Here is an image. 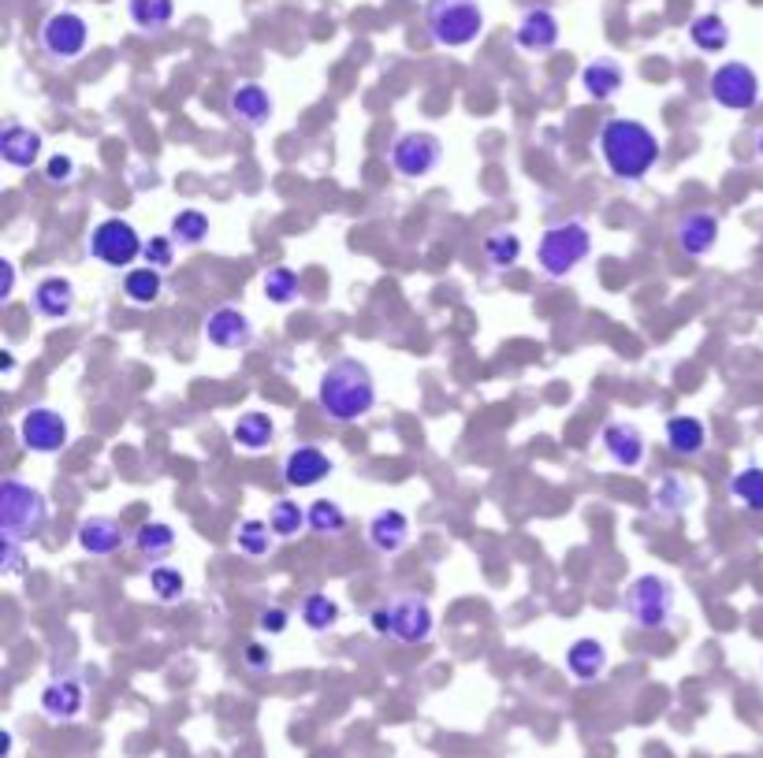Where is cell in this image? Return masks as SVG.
Masks as SVG:
<instances>
[{
  "instance_id": "49",
  "label": "cell",
  "mask_w": 763,
  "mask_h": 758,
  "mask_svg": "<svg viewBox=\"0 0 763 758\" xmlns=\"http://www.w3.org/2000/svg\"><path fill=\"white\" fill-rule=\"evenodd\" d=\"M756 153H760V160H763V131H760V138H756Z\"/></svg>"
},
{
  "instance_id": "7",
  "label": "cell",
  "mask_w": 763,
  "mask_h": 758,
  "mask_svg": "<svg viewBox=\"0 0 763 758\" xmlns=\"http://www.w3.org/2000/svg\"><path fill=\"white\" fill-rule=\"evenodd\" d=\"M674 584L666 576L655 573H641L626 592H622V610L633 621V628H644V633H655V628H666L674 614Z\"/></svg>"
},
{
  "instance_id": "23",
  "label": "cell",
  "mask_w": 763,
  "mask_h": 758,
  "mask_svg": "<svg viewBox=\"0 0 763 758\" xmlns=\"http://www.w3.org/2000/svg\"><path fill=\"white\" fill-rule=\"evenodd\" d=\"M715 242H719V220L712 212H685L677 220V245H682V253H689V257L712 253Z\"/></svg>"
},
{
  "instance_id": "29",
  "label": "cell",
  "mask_w": 763,
  "mask_h": 758,
  "mask_svg": "<svg viewBox=\"0 0 763 758\" xmlns=\"http://www.w3.org/2000/svg\"><path fill=\"white\" fill-rule=\"evenodd\" d=\"M161 291H164L161 269H150V264H142V269H131V272L123 275V297L131 305H157Z\"/></svg>"
},
{
  "instance_id": "1",
  "label": "cell",
  "mask_w": 763,
  "mask_h": 758,
  "mask_svg": "<svg viewBox=\"0 0 763 758\" xmlns=\"http://www.w3.org/2000/svg\"><path fill=\"white\" fill-rule=\"evenodd\" d=\"M600 156L614 179H622V183H641V179L660 164L663 142L649 123L630 120V115H614V120L600 127Z\"/></svg>"
},
{
  "instance_id": "46",
  "label": "cell",
  "mask_w": 763,
  "mask_h": 758,
  "mask_svg": "<svg viewBox=\"0 0 763 758\" xmlns=\"http://www.w3.org/2000/svg\"><path fill=\"white\" fill-rule=\"evenodd\" d=\"M242 661H247L253 673H269L272 669V650L264 644H247V650H242Z\"/></svg>"
},
{
  "instance_id": "26",
  "label": "cell",
  "mask_w": 763,
  "mask_h": 758,
  "mask_svg": "<svg viewBox=\"0 0 763 758\" xmlns=\"http://www.w3.org/2000/svg\"><path fill=\"white\" fill-rule=\"evenodd\" d=\"M566 669H570V677L581 680V685H592V680H600L603 669H608V647L592 636L578 639V644H570L566 650Z\"/></svg>"
},
{
  "instance_id": "44",
  "label": "cell",
  "mask_w": 763,
  "mask_h": 758,
  "mask_svg": "<svg viewBox=\"0 0 763 758\" xmlns=\"http://www.w3.org/2000/svg\"><path fill=\"white\" fill-rule=\"evenodd\" d=\"M0 573L4 576H23L27 573V558H23V550H19V539L0 543Z\"/></svg>"
},
{
  "instance_id": "17",
  "label": "cell",
  "mask_w": 763,
  "mask_h": 758,
  "mask_svg": "<svg viewBox=\"0 0 763 758\" xmlns=\"http://www.w3.org/2000/svg\"><path fill=\"white\" fill-rule=\"evenodd\" d=\"M332 457L324 451H317V446H294L288 454V462H283V484L294 487V491H305V487H317L324 484L328 476H332Z\"/></svg>"
},
{
  "instance_id": "12",
  "label": "cell",
  "mask_w": 763,
  "mask_h": 758,
  "mask_svg": "<svg viewBox=\"0 0 763 758\" xmlns=\"http://www.w3.org/2000/svg\"><path fill=\"white\" fill-rule=\"evenodd\" d=\"M19 439H23L30 454H60L71 439V428L57 410L38 405V410L23 413V421H19Z\"/></svg>"
},
{
  "instance_id": "48",
  "label": "cell",
  "mask_w": 763,
  "mask_h": 758,
  "mask_svg": "<svg viewBox=\"0 0 763 758\" xmlns=\"http://www.w3.org/2000/svg\"><path fill=\"white\" fill-rule=\"evenodd\" d=\"M0 368L12 372V368H16V357H12V354H0Z\"/></svg>"
},
{
  "instance_id": "14",
  "label": "cell",
  "mask_w": 763,
  "mask_h": 758,
  "mask_svg": "<svg viewBox=\"0 0 763 758\" xmlns=\"http://www.w3.org/2000/svg\"><path fill=\"white\" fill-rule=\"evenodd\" d=\"M201 335H205V343L217 346V350H242V346L253 343V324H250V316L242 313V309L220 305V309H213V313L205 316Z\"/></svg>"
},
{
  "instance_id": "41",
  "label": "cell",
  "mask_w": 763,
  "mask_h": 758,
  "mask_svg": "<svg viewBox=\"0 0 763 758\" xmlns=\"http://www.w3.org/2000/svg\"><path fill=\"white\" fill-rule=\"evenodd\" d=\"M150 592L161 603H179L187 595V576L172 565H153L150 569Z\"/></svg>"
},
{
  "instance_id": "32",
  "label": "cell",
  "mask_w": 763,
  "mask_h": 758,
  "mask_svg": "<svg viewBox=\"0 0 763 758\" xmlns=\"http://www.w3.org/2000/svg\"><path fill=\"white\" fill-rule=\"evenodd\" d=\"M302 625L310 628V633H332V628L339 625V603L328 599L324 592H310L302 599Z\"/></svg>"
},
{
  "instance_id": "5",
  "label": "cell",
  "mask_w": 763,
  "mask_h": 758,
  "mask_svg": "<svg viewBox=\"0 0 763 758\" xmlns=\"http://www.w3.org/2000/svg\"><path fill=\"white\" fill-rule=\"evenodd\" d=\"M49 521V502L38 487L8 476L0 484V536L4 539H34Z\"/></svg>"
},
{
  "instance_id": "27",
  "label": "cell",
  "mask_w": 763,
  "mask_h": 758,
  "mask_svg": "<svg viewBox=\"0 0 763 758\" xmlns=\"http://www.w3.org/2000/svg\"><path fill=\"white\" fill-rule=\"evenodd\" d=\"M272 439H275V424H272L269 413L250 410V413H242L235 424H231V443H235L239 451H247V454L269 451Z\"/></svg>"
},
{
  "instance_id": "36",
  "label": "cell",
  "mask_w": 763,
  "mask_h": 758,
  "mask_svg": "<svg viewBox=\"0 0 763 758\" xmlns=\"http://www.w3.org/2000/svg\"><path fill=\"white\" fill-rule=\"evenodd\" d=\"M261 291H264V302H272V305L299 302V272L288 269V264H275V269L264 272Z\"/></svg>"
},
{
  "instance_id": "45",
  "label": "cell",
  "mask_w": 763,
  "mask_h": 758,
  "mask_svg": "<svg viewBox=\"0 0 763 758\" xmlns=\"http://www.w3.org/2000/svg\"><path fill=\"white\" fill-rule=\"evenodd\" d=\"M288 625H291V617H288L283 606H264V610L258 614V628H261V633H269V636L288 633Z\"/></svg>"
},
{
  "instance_id": "24",
  "label": "cell",
  "mask_w": 763,
  "mask_h": 758,
  "mask_svg": "<svg viewBox=\"0 0 763 758\" xmlns=\"http://www.w3.org/2000/svg\"><path fill=\"white\" fill-rule=\"evenodd\" d=\"M622 82H626V71L614 57H596L581 68V87L592 101H611L622 90Z\"/></svg>"
},
{
  "instance_id": "33",
  "label": "cell",
  "mask_w": 763,
  "mask_h": 758,
  "mask_svg": "<svg viewBox=\"0 0 763 758\" xmlns=\"http://www.w3.org/2000/svg\"><path fill=\"white\" fill-rule=\"evenodd\" d=\"M484 261H489V269L495 272L514 269V264L522 261V239H518L514 231H492L489 239H484Z\"/></svg>"
},
{
  "instance_id": "13",
  "label": "cell",
  "mask_w": 763,
  "mask_h": 758,
  "mask_svg": "<svg viewBox=\"0 0 763 758\" xmlns=\"http://www.w3.org/2000/svg\"><path fill=\"white\" fill-rule=\"evenodd\" d=\"M559 38H563V30H559V16L551 12V8H525L522 19H518L514 27V46L529 52V57H544L559 46Z\"/></svg>"
},
{
  "instance_id": "37",
  "label": "cell",
  "mask_w": 763,
  "mask_h": 758,
  "mask_svg": "<svg viewBox=\"0 0 763 758\" xmlns=\"http://www.w3.org/2000/svg\"><path fill=\"white\" fill-rule=\"evenodd\" d=\"M305 521H310V532H317V536H343L347 532L343 506L332 498H317L313 506L305 509Z\"/></svg>"
},
{
  "instance_id": "20",
  "label": "cell",
  "mask_w": 763,
  "mask_h": 758,
  "mask_svg": "<svg viewBox=\"0 0 763 758\" xmlns=\"http://www.w3.org/2000/svg\"><path fill=\"white\" fill-rule=\"evenodd\" d=\"M76 543L79 550H87L90 558H109L127 543V532L120 528V521L112 517H87L76 528Z\"/></svg>"
},
{
  "instance_id": "34",
  "label": "cell",
  "mask_w": 763,
  "mask_h": 758,
  "mask_svg": "<svg viewBox=\"0 0 763 758\" xmlns=\"http://www.w3.org/2000/svg\"><path fill=\"white\" fill-rule=\"evenodd\" d=\"M272 539H275V532H272L269 521L247 517L235 528V550L247 554V558H264V554L272 550Z\"/></svg>"
},
{
  "instance_id": "3",
  "label": "cell",
  "mask_w": 763,
  "mask_h": 758,
  "mask_svg": "<svg viewBox=\"0 0 763 758\" xmlns=\"http://www.w3.org/2000/svg\"><path fill=\"white\" fill-rule=\"evenodd\" d=\"M592 253V231L585 220H559L540 234L536 245V264L548 280H566L578 272Z\"/></svg>"
},
{
  "instance_id": "35",
  "label": "cell",
  "mask_w": 763,
  "mask_h": 758,
  "mask_svg": "<svg viewBox=\"0 0 763 758\" xmlns=\"http://www.w3.org/2000/svg\"><path fill=\"white\" fill-rule=\"evenodd\" d=\"M730 498H734L737 506H745L749 514H763V468L760 465L741 468V473L730 479Z\"/></svg>"
},
{
  "instance_id": "15",
  "label": "cell",
  "mask_w": 763,
  "mask_h": 758,
  "mask_svg": "<svg viewBox=\"0 0 763 758\" xmlns=\"http://www.w3.org/2000/svg\"><path fill=\"white\" fill-rule=\"evenodd\" d=\"M228 115L235 123L250 127V131H261V127L272 123L275 101L261 82H239V87L228 93Z\"/></svg>"
},
{
  "instance_id": "16",
  "label": "cell",
  "mask_w": 763,
  "mask_h": 758,
  "mask_svg": "<svg viewBox=\"0 0 763 758\" xmlns=\"http://www.w3.org/2000/svg\"><path fill=\"white\" fill-rule=\"evenodd\" d=\"M600 446H603V454H608L619 468H637L644 462V451H649V443H644V432L637 428V424H630V421L603 424Z\"/></svg>"
},
{
  "instance_id": "30",
  "label": "cell",
  "mask_w": 763,
  "mask_h": 758,
  "mask_svg": "<svg viewBox=\"0 0 763 758\" xmlns=\"http://www.w3.org/2000/svg\"><path fill=\"white\" fill-rule=\"evenodd\" d=\"M689 41L701 52H723L730 46V23L719 12H704L689 23Z\"/></svg>"
},
{
  "instance_id": "31",
  "label": "cell",
  "mask_w": 763,
  "mask_h": 758,
  "mask_svg": "<svg viewBox=\"0 0 763 758\" xmlns=\"http://www.w3.org/2000/svg\"><path fill=\"white\" fill-rule=\"evenodd\" d=\"M131 543H134V550L142 554V558L161 562V558H168V554L175 550V532L168 528L164 521H145V525L131 536Z\"/></svg>"
},
{
  "instance_id": "19",
  "label": "cell",
  "mask_w": 763,
  "mask_h": 758,
  "mask_svg": "<svg viewBox=\"0 0 763 758\" xmlns=\"http://www.w3.org/2000/svg\"><path fill=\"white\" fill-rule=\"evenodd\" d=\"M82 703H87V691L76 677H57L41 688V714L52 721H76L82 714Z\"/></svg>"
},
{
  "instance_id": "47",
  "label": "cell",
  "mask_w": 763,
  "mask_h": 758,
  "mask_svg": "<svg viewBox=\"0 0 763 758\" xmlns=\"http://www.w3.org/2000/svg\"><path fill=\"white\" fill-rule=\"evenodd\" d=\"M16 294V264L12 261H0V305H8Z\"/></svg>"
},
{
  "instance_id": "18",
  "label": "cell",
  "mask_w": 763,
  "mask_h": 758,
  "mask_svg": "<svg viewBox=\"0 0 763 758\" xmlns=\"http://www.w3.org/2000/svg\"><path fill=\"white\" fill-rule=\"evenodd\" d=\"M41 134L34 127H23V123H4L0 127V156H4V164L19 168V172H30V168L41 160Z\"/></svg>"
},
{
  "instance_id": "10",
  "label": "cell",
  "mask_w": 763,
  "mask_h": 758,
  "mask_svg": "<svg viewBox=\"0 0 763 758\" xmlns=\"http://www.w3.org/2000/svg\"><path fill=\"white\" fill-rule=\"evenodd\" d=\"M391 168L402 179H425L440 168L443 160V142L432 131H402L391 142Z\"/></svg>"
},
{
  "instance_id": "42",
  "label": "cell",
  "mask_w": 763,
  "mask_h": 758,
  "mask_svg": "<svg viewBox=\"0 0 763 758\" xmlns=\"http://www.w3.org/2000/svg\"><path fill=\"white\" fill-rule=\"evenodd\" d=\"M142 261L150 264V269H172L175 261V239L172 234H153V239H145V250H142Z\"/></svg>"
},
{
  "instance_id": "11",
  "label": "cell",
  "mask_w": 763,
  "mask_h": 758,
  "mask_svg": "<svg viewBox=\"0 0 763 758\" xmlns=\"http://www.w3.org/2000/svg\"><path fill=\"white\" fill-rule=\"evenodd\" d=\"M38 41L49 60L71 63L79 60L90 46V23L79 12H52L38 30Z\"/></svg>"
},
{
  "instance_id": "21",
  "label": "cell",
  "mask_w": 763,
  "mask_h": 758,
  "mask_svg": "<svg viewBox=\"0 0 763 758\" xmlns=\"http://www.w3.org/2000/svg\"><path fill=\"white\" fill-rule=\"evenodd\" d=\"M365 536H369V547L380 550V554H395L410 543V517L402 514V509H377L373 521L365 525Z\"/></svg>"
},
{
  "instance_id": "6",
  "label": "cell",
  "mask_w": 763,
  "mask_h": 758,
  "mask_svg": "<svg viewBox=\"0 0 763 758\" xmlns=\"http://www.w3.org/2000/svg\"><path fill=\"white\" fill-rule=\"evenodd\" d=\"M369 625H373L377 636H391L399 639V644H425L432 636V625H436V617H432V606L425 595H399V599L391 603H380L373 614H369Z\"/></svg>"
},
{
  "instance_id": "25",
  "label": "cell",
  "mask_w": 763,
  "mask_h": 758,
  "mask_svg": "<svg viewBox=\"0 0 763 758\" xmlns=\"http://www.w3.org/2000/svg\"><path fill=\"white\" fill-rule=\"evenodd\" d=\"M71 309H76V283L71 280H63V275H46V280L34 286L38 316L63 320V316H71Z\"/></svg>"
},
{
  "instance_id": "2",
  "label": "cell",
  "mask_w": 763,
  "mask_h": 758,
  "mask_svg": "<svg viewBox=\"0 0 763 758\" xmlns=\"http://www.w3.org/2000/svg\"><path fill=\"white\" fill-rule=\"evenodd\" d=\"M317 405L332 424H354L373 413L377 405V380L365 361L339 357L324 368L317 383Z\"/></svg>"
},
{
  "instance_id": "22",
  "label": "cell",
  "mask_w": 763,
  "mask_h": 758,
  "mask_svg": "<svg viewBox=\"0 0 763 758\" xmlns=\"http://www.w3.org/2000/svg\"><path fill=\"white\" fill-rule=\"evenodd\" d=\"M663 439H666V451L677 454V457H701L704 454V446H707V428H704V421L701 416H693V413H677L666 421V428H663Z\"/></svg>"
},
{
  "instance_id": "39",
  "label": "cell",
  "mask_w": 763,
  "mask_h": 758,
  "mask_svg": "<svg viewBox=\"0 0 763 758\" xmlns=\"http://www.w3.org/2000/svg\"><path fill=\"white\" fill-rule=\"evenodd\" d=\"M168 234L179 242V245H201L209 239V216L198 209H183L175 212L172 223H168Z\"/></svg>"
},
{
  "instance_id": "28",
  "label": "cell",
  "mask_w": 763,
  "mask_h": 758,
  "mask_svg": "<svg viewBox=\"0 0 763 758\" xmlns=\"http://www.w3.org/2000/svg\"><path fill=\"white\" fill-rule=\"evenodd\" d=\"M127 16L142 34H164L175 19V0H127Z\"/></svg>"
},
{
  "instance_id": "43",
  "label": "cell",
  "mask_w": 763,
  "mask_h": 758,
  "mask_svg": "<svg viewBox=\"0 0 763 758\" xmlns=\"http://www.w3.org/2000/svg\"><path fill=\"white\" fill-rule=\"evenodd\" d=\"M71 179H76V160H71V156L57 153V156L46 160V183H52V186H68Z\"/></svg>"
},
{
  "instance_id": "40",
  "label": "cell",
  "mask_w": 763,
  "mask_h": 758,
  "mask_svg": "<svg viewBox=\"0 0 763 758\" xmlns=\"http://www.w3.org/2000/svg\"><path fill=\"white\" fill-rule=\"evenodd\" d=\"M693 506V487L685 484V479H677V476H666L660 491H655V509L660 514H685V509Z\"/></svg>"
},
{
  "instance_id": "8",
  "label": "cell",
  "mask_w": 763,
  "mask_h": 758,
  "mask_svg": "<svg viewBox=\"0 0 763 758\" xmlns=\"http://www.w3.org/2000/svg\"><path fill=\"white\" fill-rule=\"evenodd\" d=\"M707 93L719 109L726 112H749L760 104V74L749 68L745 60H726L719 63L707 79Z\"/></svg>"
},
{
  "instance_id": "4",
  "label": "cell",
  "mask_w": 763,
  "mask_h": 758,
  "mask_svg": "<svg viewBox=\"0 0 763 758\" xmlns=\"http://www.w3.org/2000/svg\"><path fill=\"white\" fill-rule=\"evenodd\" d=\"M425 30L440 49L473 46L484 34L481 0H425Z\"/></svg>"
},
{
  "instance_id": "9",
  "label": "cell",
  "mask_w": 763,
  "mask_h": 758,
  "mask_svg": "<svg viewBox=\"0 0 763 758\" xmlns=\"http://www.w3.org/2000/svg\"><path fill=\"white\" fill-rule=\"evenodd\" d=\"M142 250H145L142 234L120 216L101 220L98 228L90 231V257L101 261L104 269H131V264L142 257Z\"/></svg>"
},
{
  "instance_id": "38",
  "label": "cell",
  "mask_w": 763,
  "mask_h": 758,
  "mask_svg": "<svg viewBox=\"0 0 763 758\" xmlns=\"http://www.w3.org/2000/svg\"><path fill=\"white\" fill-rule=\"evenodd\" d=\"M269 525L275 532V539H294L302 528H310V521H305V509L294 498H280L269 509Z\"/></svg>"
}]
</instances>
